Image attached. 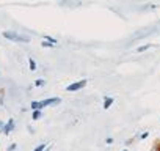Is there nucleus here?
<instances>
[{"label":"nucleus","instance_id":"1","mask_svg":"<svg viewBox=\"0 0 160 151\" xmlns=\"http://www.w3.org/2000/svg\"><path fill=\"white\" fill-rule=\"evenodd\" d=\"M3 35H5V38L13 39V41H21V43H27V41H28V38L21 36V35H16V33H13V32H5Z\"/></svg>","mask_w":160,"mask_h":151},{"label":"nucleus","instance_id":"2","mask_svg":"<svg viewBox=\"0 0 160 151\" xmlns=\"http://www.w3.org/2000/svg\"><path fill=\"white\" fill-rule=\"evenodd\" d=\"M57 102H60V99H58V98H55V99H47V101H42V102H33V104H32V107H33V109H38V107H46V106L57 104Z\"/></svg>","mask_w":160,"mask_h":151},{"label":"nucleus","instance_id":"3","mask_svg":"<svg viewBox=\"0 0 160 151\" xmlns=\"http://www.w3.org/2000/svg\"><path fill=\"white\" fill-rule=\"evenodd\" d=\"M83 85H85V81H82V82H75V84L69 85L68 90H69V91H75V90H78V88H82Z\"/></svg>","mask_w":160,"mask_h":151},{"label":"nucleus","instance_id":"4","mask_svg":"<svg viewBox=\"0 0 160 151\" xmlns=\"http://www.w3.org/2000/svg\"><path fill=\"white\" fill-rule=\"evenodd\" d=\"M13 124H14V121H13V120H10V121H8V124H7V128H5V132H10V131L14 128Z\"/></svg>","mask_w":160,"mask_h":151},{"label":"nucleus","instance_id":"5","mask_svg":"<svg viewBox=\"0 0 160 151\" xmlns=\"http://www.w3.org/2000/svg\"><path fill=\"white\" fill-rule=\"evenodd\" d=\"M105 101H107V102H105V104H104V107H105V109H107V107H108V106H110V104H112V101H113V99H105Z\"/></svg>","mask_w":160,"mask_h":151},{"label":"nucleus","instance_id":"6","mask_svg":"<svg viewBox=\"0 0 160 151\" xmlns=\"http://www.w3.org/2000/svg\"><path fill=\"white\" fill-rule=\"evenodd\" d=\"M39 117H41V112H38V110H36V112L33 113V118L36 120V118H39Z\"/></svg>","mask_w":160,"mask_h":151},{"label":"nucleus","instance_id":"7","mask_svg":"<svg viewBox=\"0 0 160 151\" xmlns=\"http://www.w3.org/2000/svg\"><path fill=\"white\" fill-rule=\"evenodd\" d=\"M35 151H44V145H41V146H38Z\"/></svg>","mask_w":160,"mask_h":151},{"label":"nucleus","instance_id":"8","mask_svg":"<svg viewBox=\"0 0 160 151\" xmlns=\"http://www.w3.org/2000/svg\"><path fill=\"white\" fill-rule=\"evenodd\" d=\"M14 148H16V145H11V146H10V148H8V151H13V149H14Z\"/></svg>","mask_w":160,"mask_h":151},{"label":"nucleus","instance_id":"9","mask_svg":"<svg viewBox=\"0 0 160 151\" xmlns=\"http://www.w3.org/2000/svg\"><path fill=\"white\" fill-rule=\"evenodd\" d=\"M2 126H3V123H2V121H0V131H3V128H2Z\"/></svg>","mask_w":160,"mask_h":151}]
</instances>
